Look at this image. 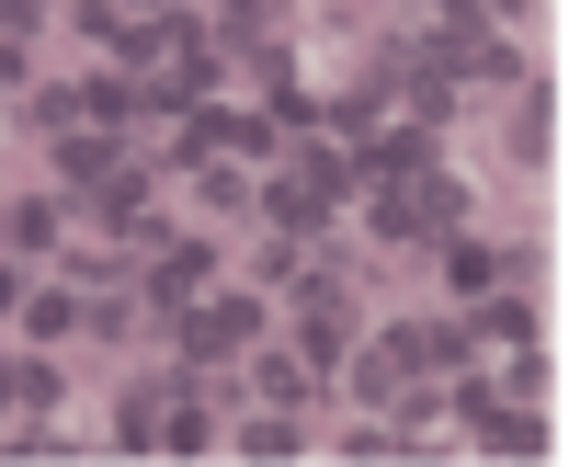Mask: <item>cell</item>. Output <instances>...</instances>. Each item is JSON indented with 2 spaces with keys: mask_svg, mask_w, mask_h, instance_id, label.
Masks as SVG:
<instances>
[{
  "mask_svg": "<svg viewBox=\"0 0 569 467\" xmlns=\"http://www.w3.org/2000/svg\"><path fill=\"white\" fill-rule=\"evenodd\" d=\"M251 388H262V410H308V388H319V377H308L297 354H262V365H251Z\"/></svg>",
  "mask_w": 569,
  "mask_h": 467,
  "instance_id": "52a82bcc",
  "label": "cell"
},
{
  "mask_svg": "<svg viewBox=\"0 0 569 467\" xmlns=\"http://www.w3.org/2000/svg\"><path fill=\"white\" fill-rule=\"evenodd\" d=\"M501 274H512L501 251H479V240H456V228H445V286H456V297H490Z\"/></svg>",
  "mask_w": 569,
  "mask_h": 467,
  "instance_id": "8992f818",
  "label": "cell"
},
{
  "mask_svg": "<svg viewBox=\"0 0 569 467\" xmlns=\"http://www.w3.org/2000/svg\"><path fill=\"white\" fill-rule=\"evenodd\" d=\"M12 308H23V274H12V262H0V319H12Z\"/></svg>",
  "mask_w": 569,
  "mask_h": 467,
  "instance_id": "7c38bea8",
  "label": "cell"
},
{
  "mask_svg": "<svg viewBox=\"0 0 569 467\" xmlns=\"http://www.w3.org/2000/svg\"><path fill=\"white\" fill-rule=\"evenodd\" d=\"M114 434H126V445H160V388H137V399L114 410Z\"/></svg>",
  "mask_w": 569,
  "mask_h": 467,
  "instance_id": "9c48e42d",
  "label": "cell"
},
{
  "mask_svg": "<svg viewBox=\"0 0 569 467\" xmlns=\"http://www.w3.org/2000/svg\"><path fill=\"white\" fill-rule=\"evenodd\" d=\"M114 12H137V23H149V12H160V0H114Z\"/></svg>",
  "mask_w": 569,
  "mask_h": 467,
  "instance_id": "4fadbf2b",
  "label": "cell"
},
{
  "mask_svg": "<svg viewBox=\"0 0 569 467\" xmlns=\"http://www.w3.org/2000/svg\"><path fill=\"white\" fill-rule=\"evenodd\" d=\"M206 274H217V251H206V240H160L149 262H137V286H149V308L171 319V308H194V297H206Z\"/></svg>",
  "mask_w": 569,
  "mask_h": 467,
  "instance_id": "7a4b0ae2",
  "label": "cell"
},
{
  "mask_svg": "<svg viewBox=\"0 0 569 467\" xmlns=\"http://www.w3.org/2000/svg\"><path fill=\"white\" fill-rule=\"evenodd\" d=\"M240 445H251V456H284V445H297V410H262V423H251Z\"/></svg>",
  "mask_w": 569,
  "mask_h": 467,
  "instance_id": "30bf717a",
  "label": "cell"
},
{
  "mask_svg": "<svg viewBox=\"0 0 569 467\" xmlns=\"http://www.w3.org/2000/svg\"><path fill=\"white\" fill-rule=\"evenodd\" d=\"M34 12H46V0H0V46H23V34H34Z\"/></svg>",
  "mask_w": 569,
  "mask_h": 467,
  "instance_id": "8fae6325",
  "label": "cell"
},
{
  "mask_svg": "<svg viewBox=\"0 0 569 467\" xmlns=\"http://www.w3.org/2000/svg\"><path fill=\"white\" fill-rule=\"evenodd\" d=\"M479 12H536V0H479Z\"/></svg>",
  "mask_w": 569,
  "mask_h": 467,
  "instance_id": "5bb4252c",
  "label": "cell"
},
{
  "mask_svg": "<svg viewBox=\"0 0 569 467\" xmlns=\"http://www.w3.org/2000/svg\"><path fill=\"white\" fill-rule=\"evenodd\" d=\"M46 399H58V365H46V354H12V365H0V434H12L23 410H46Z\"/></svg>",
  "mask_w": 569,
  "mask_h": 467,
  "instance_id": "5b68a950",
  "label": "cell"
},
{
  "mask_svg": "<svg viewBox=\"0 0 569 467\" xmlns=\"http://www.w3.org/2000/svg\"><path fill=\"white\" fill-rule=\"evenodd\" d=\"M456 342H467V354H525V342H536V308L512 297V286H490L479 308L456 319Z\"/></svg>",
  "mask_w": 569,
  "mask_h": 467,
  "instance_id": "3957f363",
  "label": "cell"
},
{
  "mask_svg": "<svg viewBox=\"0 0 569 467\" xmlns=\"http://www.w3.org/2000/svg\"><path fill=\"white\" fill-rule=\"evenodd\" d=\"M58 171H69V195H91V182H103V171H126L114 126H58Z\"/></svg>",
  "mask_w": 569,
  "mask_h": 467,
  "instance_id": "277c9868",
  "label": "cell"
},
{
  "mask_svg": "<svg viewBox=\"0 0 569 467\" xmlns=\"http://www.w3.org/2000/svg\"><path fill=\"white\" fill-rule=\"evenodd\" d=\"M23 319H34V342H58V331H80V297L69 286H23Z\"/></svg>",
  "mask_w": 569,
  "mask_h": 467,
  "instance_id": "ba28073f",
  "label": "cell"
},
{
  "mask_svg": "<svg viewBox=\"0 0 569 467\" xmlns=\"http://www.w3.org/2000/svg\"><path fill=\"white\" fill-rule=\"evenodd\" d=\"M171 331H182V365H228L262 331V297H194V308H171Z\"/></svg>",
  "mask_w": 569,
  "mask_h": 467,
  "instance_id": "6da1fadb",
  "label": "cell"
}]
</instances>
